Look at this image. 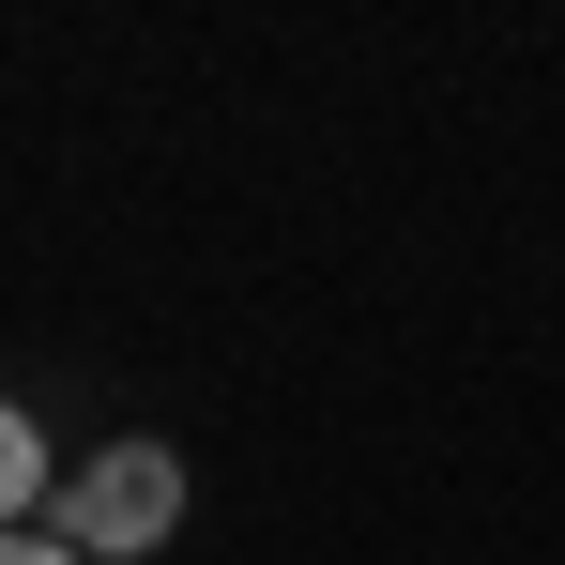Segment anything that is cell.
<instances>
[{
	"instance_id": "2",
	"label": "cell",
	"mask_w": 565,
	"mask_h": 565,
	"mask_svg": "<svg viewBox=\"0 0 565 565\" xmlns=\"http://www.w3.org/2000/svg\"><path fill=\"white\" fill-rule=\"evenodd\" d=\"M46 504H62V473H46V428H31V413L0 397V535H31Z\"/></svg>"
},
{
	"instance_id": "3",
	"label": "cell",
	"mask_w": 565,
	"mask_h": 565,
	"mask_svg": "<svg viewBox=\"0 0 565 565\" xmlns=\"http://www.w3.org/2000/svg\"><path fill=\"white\" fill-rule=\"evenodd\" d=\"M0 565H77V551H62V535H46V520H31V535H0Z\"/></svg>"
},
{
	"instance_id": "1",
	"label": "cell",
	"mask_w": 565,
	"mask_h": 565,
	"mask_svg": "<svg viewBox=\"0 0 565 565\" xmlns=\"http://www.w3.org/2000/svg\"><path fill=\"white\" fill-rule=\"evenodd\" d=\"M46 535H62L77 565H138V551H169V535H184V459H169V444H93V459L62 473Z\"/></svg>"
}]
</instances>
